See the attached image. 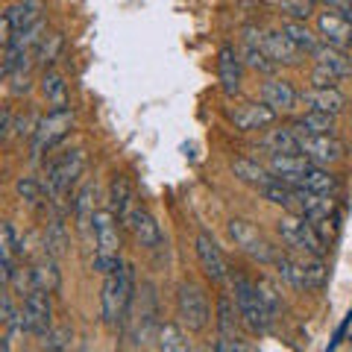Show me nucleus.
I'll return each mask as SVG.
<instances>
[{
  "mask_svg": "<svg viewBox=\"0 0 352 352\" xmlns=\"http://www.w3.org/2000/svg\"><path fill=\"white\" fill-rule=\"evenodd\" d=\"M296 138H300V153L302 156L311 164H320V168L335 164V162H340L346 156V144L340 138H335V135H305V132H296Z\"/></svg>",
  "mask_w": 352,
  "mask_h": 352,
  "instance_id": "9d476101",
  "label": "nucleus"
},
{
  "mask_svg": "<svg viewBox=\"0 0 352 352\" xmlns=\"http://www.w3.org/2000/svg\"><path fill=\"white\" fill-rule=\"evenodd\" d=\"M340 82V76L332 74L329 68H320V65H314V71H311V85L314 88H338Z\"/></svg>",
  "mask_w": 352,
  "mask_h": 352,
  "instance_id": "8fccbe9b",
  "label": "nucleus"
},
{
  "mask_svg": "<svg viewBox=\"0 0 352 352\" xmlns=\"http://www.w3.org/2000/svg\"><path fill=\"white\" fill-rule=\"evenodd\" d=\"M258 294H261V300H264V305L273 311V317L279 314V308H282V300H279V291H276V285H270L267 279H261L258 282Z\"/></svg>",
  "mask_w": 352,
  "mask_h": 352,
  "instance_id": "de8ad7c7",
  "label": "nucleus"
},
{
  "mask_svg": "<svg viewBox=\"0 0 352 352\" xmlns=\"http://www.w3.org/2000/svg\"><path fill=\"white\" fill-rule=\"evenodd\" d=\"M176 314H179L182 329L188 332H203L212 320V305H208V296L200 285L194 282H182L179 291H176Z\"/></svg>",
  "mask_w": 352,
  "mask_h": 352,
  "instance_id": "423d86ee",
  "label": "nucleus"
},
{
  "mask_svg": "<svg viewBox=\"0 0 352 352\" xmlns=\"http://www.w3.org/2000/svg\"><path fill=\"white\" fill-rule=\"evenodd\" d=\"M129 232H132V238H135L144 250H156V247H162V226L156 223V217H153L147 208H141V206H138L135 212H132Z\"/></svg>",
  "mask_w": 352,
  "mask_h": 352,
  "instance_id": "412c9836",
  "label": "nucleus"
},
{
  "mask_svg": "<svg viewBox=\"0 0 352 352\" xmlns=\"http://www.w3.org/2000/svg\"><path fill=\"white\" fill-rule=\"evenodd\" d=\"M314 0H279V9L294 21H308L314 15Z\"/></svg>",
  "mask_w": 352,
  "mask_h": 352,
  "instance_id": "37998d69",
  "label": "nucleus"
},
{
  "mask_svg": "<svg viewBox=\"0 0 352 352\" xmlns=\"http://www.w3.org/2000/svg\"><path fill=\"white\" fill-rule=\"evenodd\" d=\"M97 185L94 182H82L80 191L74 194L71 208H74V220H76V229L85 235L88 229H94V214H97Z\"/></svg>",
  "mask_w": 352,
  "mask_h": 352,
  "instance_id": "aec40b11",
  "label": "nucleus"
},
{
  "mask_svg": "<svg viewBox=\"0 0 352 352\" xmlns=\"http://www.w3.org/2000/svg\"><path fill=\"white\" fill-rule=\"evenodd\" d=\"M235 305H238V317L252 335H264L273 323V311L264 305L258 285H252L250 279L238 276L235 279Z\"/></svg>",
  "mask_w": 352,
  "mask_h": 352,
  "instance_id": "20e7f679",
  "label": "nucleus"
},
{
  "mask_svg": "<svg viewBox=\"0 0 352 352\" xmlns=\"http://www.w3.org/2000/svg\"><path fill=\"white\" fill-rule=\"evenodd\" d=\"M214 352H250L247 340H241L238 335H217Z\"/></svg>",
  "mask_w": 352,
  "mask_h": 352,
  "instance_id": "09e8293b",
  "label": "nucleus"
},
{
  "mask_svg": "<svg viewBox=\"0 0 352 352\" xmlns=\"http://www.w3.org/2000/svg\"><path fill=\"white\" fill-rule=\"evenodd\" d=\"M15 191L18 197L24 200L27 206H41V203H50V200H44L47 197V188H44V179H36V176H21V179L15 182Z\"/></svg>",
  "mask_w": 352,
  "mask_h": 352,
  "instance_id": "72a5a7b5",
  "label": "nucleus"
},
{
  "mask_svg": "<svg viewBox=\"0 0 352 352\" xmlns=\"http://www.w3.org/2000/svg\"><path fill=\"white\" fill-rule=\"evenodd\" d=\"M85 170V150H65L56 159H50L47 170H44V188H47V200L53 206H65L71 188Z\"/></svg>",
  "mask_w": 352,
  "mask_h": 352,
  "instance_id": "f03ea898",
  "label": "nucleus"
},
{
  "mask_svg": "<svg viewBox=\"0 0 352 352\" xmlns=\"http://www.w3.org/2000/svg\"><path fill=\"white\" fill-rule=\"evenodd\" d=\"M9 288H12V294H18L21 300H27V296L36 291V285H32V270L27 267H18L15 273H12V279H9Z\"/></svg>",
  "mask_w": 352,
  "mask_h": 352,
  "instance_id": "a18cd8bd",
  "label": "nucleus"
},
{
  "mask_svg": "<svg viewBox=\"0 0 352 352\" xmlns=\"http://www.w3.org/2000/svg\"><path fill=\"white\" fill-rule=\"evenodd\" d=\"M314 56V65H320V68H329L332 74H338L340 80L344 76H352V56L346 50H340V47H332V44H317V50L311 53Z\"/></svg>",
  "mask_w": 352,
  "mask_h": 352,
  "instance_id": "5701e85b",
  "label": "nucleus"
},
{
  "mask_svg": "<svg viewBox=\"0 0 352 352\" xmlns=\"http://www.w3.org/2000/svg\"><path fill=\"white\" fill-rule=\"evenodd\" d=\"M300 103L305 106V112H323V115H340L346 109V97L340 88H314L308 85L305 91H300Z\"/></svg>",
  "mask_w": 352,
  "mask_h": 352,
  "instance_id": "9b49d317",
  "label": "nucleus"
},
{
  "mask_svg": "<svg viewBox=\"0 0 352 352\" xmlns=\"http://www.w3.org/2000/svg\"><path fill=\"white\" fill-rule=\"evenodd\" d=\"M62 44H65L62 32H50V36H47V38H44V41L38 44V50H36V62H38V65H44V71H47L50 65L59 59V50H62Z\"/></svg>",
  "mask_w": 352,
  "mask_h": 352,
  "instance_id": "ea45409f",
  "label": "nucleus"
},
{
  "mask_svg": "<svg viewBox=\"0 0 352 352\" xmlns=\"http://www.w3.org/2000/svg\"><path fill=\"white\" fill-rule=\"evenodd\" d=\"M132 296H135V267L132 264H124L115 273H109L100 291V311H103V323L109 329L124 326Z\"/></svg>",
  "mask_w": 352,
  "mask_h": 352,
  "instance_id": "f257e3e1",
  "label": "nucleus"
},
{
  "mask_svg": "<svg viewBox=\"0 0 352 352\" xmlns=\"http://www.w3.org/2000/svg\"><path fill=\"white\" fill-rule=\"evenodd\" d=\"M41 0H18V3H12L3 12V18L9 21V27H12V32H24L30 30L32 24H38L41 21Z\"/></svg>",
  "mask_w": 352,
  "mask_h": 352,
  "instance_id": "b1692460",
  "label": "nucleus"
},
{
  "mask_svg": "<svg viewBox=\"0 0 352 352\" xmlns=\"http://www.w3.org/2000/svg\"><path fill=\"white\" fill-rule=\"evenodd\" d=\"M38 124H41V118L32 112H24V115H15V132L12 135L15 138H27V141H32V135H36V129H38Z\"/></svg>",
  "mask_w": 352,
  "mask_h": 352,
  "instance_id": "c03bdc74",
  "label": "nucleus"
},
{
  "mask_svg": "<svg viewBox=\"0 0 352 352\" xmlns=\"http://www.w3.org/2000/svg\"><path fill=\"white\" fill-rule=\"evenodd\" d=\"M32 91V80H30V71H15L9 74V94L12 97H24Z\"/></svg>",
  "mask_w": 352,
  "mask_h": 352,
  "instance_id": "49530a36",
  "label": "nucleus"
},
{
  "mask_svg": "<svg viewBox=\"0 0 352 352\" xmlns=\"http://www.w3.org/2000/svg\"><path fill=\"white\" fill-rule=\"evenodd\" d=\"M71 329L68 326H53L47 335H44V352H65L71 346Z\"/></svg>",
  "mask_w": 352,
  "mask_h": 352,
  "instance_id": "79ce46f5",
  "label": "nucleus"
},
{
  "mask_svg": "<svg viewBox=\"0 0 352 352\" xmlns=\"http://www.w3.org/2000/svg\"><path fill=\"white\" fill-rule=\"evenodd\" d=\"M314 3H326V0H314Z\"/></svg>",
  "mask_w": 352,
  "mask_h": 352,
  "instance_id": "4d7b16f0",
  "label": "nucleus"
},
{
  "mask_svg": "<svg viewBox=\"0 0 352 352\" xmlns=\"http://www.w3.org/2000/svg\"><path fill=\"white\" fill-rule=\"evenodd\" d=\"M159 352H194L185 340L182 326L176 323H162L159 326Z\"/></svg>",
  "mask_w": 352,
  "mask_h": 352,
  "instance_id": "473e14b6",
  "label": "nucleus"
},
{
  "mask_svg": "<svg viewBox=\"0 0 352 352\" xmlns=\"http://www.w3.org/2000/svg\"><path fill=\"white\" fill-rule=\"evenodd\" d=\"M241 59H244L247 68L258 71V74H273L279 68V65L264 53V47H256V44H244V47H241Z\"/></svg>",
  "mask_w": 352,
  "mask_h": 352,
  "instance_id": "e433bc0d",
  "label": "nucleus"
},
{
  "mask_svg": "<svg viewBox=\"0 0 352 352\" xmlns=\"http://www.w3.org/2000/svg\"><path fill=\"white\" fill-rule=\"evenodd\" d=\"M326 6L332 9V12H338L340 18L352 21V0H326Z\"/></svg>",
  "mask_w": 352,
  "mask_h": 352,
  "instance_id": "603ef678",
  "label": "nucleus"
},
{
  "mask_svg": "<svg viewBox=\"0 0 352 352\" xmlns=\"http://www.w3.org/2000/svg\"><path fill=\"white\" fill-rule=\"evenodd\" d=\"M282 32H285V36H288V38H291V41L296 44V47L302 50V53H314V50H317V44H320V41H317L314 32L308 30L305 21L285 18V21H282Z\"/></svg>",
  "mask_w": 352,
  "mask_h": 352,
  "instance_id": "c756f323",
  "label": "nucleus"
},
{
  "mask_svg": "<svg viewBox=\"0 0 352 352\" xmlns=\"http://www.w3.org/2000/svg\"><path fill=\"white\" fill-rule=\"evenodd\" d=\"M0 311H3V326H6V338H12V332H21V311L12 302V294H3L0 296Z\"/></svg>",
  "mask_w": 352,
  "mask_h": 352,
  "instance_id": "a19ab883",
  "label": "nucleus"
},
{
  "mask_svg": "<svg viewBox=\"0 0 352 352\" xmlns=\"http://www.w3.org/2000/svg\"><path fill=\"white\" fill-rule=\"evenodd\" d=\"M349 326H352V311H349V314L344 317V320H340V326L335 329V338H332V344H329V349H326V352H335V346L340 344V340H344V335H346V329H349Z\"/></svg>",
  "mask_w": 352,
  "mask_h": 352,
  "instance_id": "864d4df0",
  "label": "nucleus"
},
{
  "mask_svg": "<svg viewBox=\"0 0 352 352\" xmlns=\"http://www.w3.org/2000/svg\"><path fill=\"white\" fill-rule=\"evenodd\" d=\"M276 229H279V238H282L288 247L302 250V252H308V256H320V258H323L326 244L320 241V235L314 232L311 220H305V217H300V214H285V217H279Z\"/></svg>",
  "mask_w": 352,
  "mask_h": 352,
  "instance_id": "0eeeda50",
  "label": "nucleus"
},
{
  "mask_svg": "<svg viewBox=\"0 0 352 352\" xmlns=\"http://www.w3.org/2000/svg\"><path fill=\"white\" fill-rule=\"evenodd\" d=\"M261 144L270 150V156H273V153H291V156H294V153H300V138H296V132L291 126L270 129L267 135H264Z\"/></svg>",
  "mask_w": 352,
  "mask_h": 352,
  "instance_id": "7c9ffc66",
  "label": "nucleus"
},
{
  "mask_svg": "<svg viewBox=\"0 0 352 352\" xmlns=\"http://www.w3.org/2000/svg\"><path fill=\"white\" fill-rule=\"evenodd\" d=\"M302 276H305V288H311V291L323 288L326 279H329V270H326L323 258L320 256H308L302 261Z\"/></svg>",
  "mask_w": 352,
  "mask_h": 352,
  "instance_id": "4c0bfd02",
  "label": "nucleus"
},
{
  "mask_svg": "<svg viewBox=\"0 0 352 352\" xmlns=\"http://www.w3.org/2000/svg\"><path fill=\"white\" fill-rule=\"evenodd\" d=\"M261 197L273 206H282V208H294V200H296V188L282 179H273L261 188Z\"/></svg>",
  "mask_w": 352,
  "mask_h": 352,
  "instance_id": "f704fd0d",
  "label": "nucleus"
},
{
  "mask_svg": "<svg viewBox=\"0 0 352 352\" xmlns=\"http://www.w3.org/2000/svg\"><path fill=\"white\" fill-rule=\"evenodd\" d=\"M311 168V162H308L302 153H273L270 156V162H267V170L276 176V179H282V182H288V185H294L296 188V182H300V176Z\"/></svg>",
  "mask_w": 352,
  "mask_h": 352,
  "instance_id": "6ab92c4d",
  "label": "nucleus"
},
{
  "mask_svg": "<svg viewBox=\"0 0 352 352\" xmlns=\"http://www.w3.org/2000/svg\"><path fill=\"white\" fill-rule=\"evenodd\" d=\"M296 188L329 197V194H335V191H338V176H332L326 168H320V164H311V168H308V170L300 176Z\"/></svg>",
  "mask_w": 352,
  "mask_h": 352,
  "instance_id": "393cba45",
  "label": "nucleus"
},
{
  "mask_svg": "<svg viewBox=\"0 0 352 352\" xmlns=\"http://www.w3.org/2000/svg\"><path fill=\"white\" fill-rule=\"evenodd\" d=\"M229 118H232L235 129H241V132H256V129H264V126L276 124L279 112H276V109H270L267 103H244V106H238Z\"/></svg>",
  "mask_w": 352,
  "mask_h": 352,
  "instance_id": "2eb2a0df",
  "label": "nucleus"
},
{
  "mask_svg": "<svg viewBox=\"0 0 352 352\" xmlns=\"http://www.w3.org/2000/svg\"><path fill=\"white\" fill-rule=\"evenodd\" d=\"M261 103H267L276 112H294L296 103H300V94L288 80H279V76H270L267 82L261 85Z\"/></svg>",
  "mask_w": 352,
  "mask_h": 352,
  "instance_id": "a211bd4d",
  "label": "nucleus"
},
{
  "mask_svg": "<svg viewBox=\"0 0 352 352\" xmlns=\"http://www.w3.org/2000/svg\"><path fill=\"white\" fill-rule=\"evenodd\" d=\"M15 256H21V241L15 235V226L3 220V226H0V279H3V285H9L12 273L18 270Z\"/></svg>",
  "mask_w": 352,
  "mask_h": 352,
  "instance_id": "4be33fe9",
  "label": "nucleus"
},
{
  "mask_svg": "<svg viewBox=\"0 0 352 352\" xmlns=\"http://www.w3.org/2000/svg\"><path fill=\"white\" fill-rule=\"evenodd\" d=\"M241 74H244V59L241 53H235V47H220L217 53V76H220V88L223 94H238L241 91Z\"/></svg>",
  "mask_w": 352,
  "mask_h": 352,
  "instance_id": "dca6fc26",
  "label": "nucleus"
},
{
  "mask_svg": "<svg viewBox=\"0 0 352 352\" xmlns=\"http://www.w3.org/2000/svg\"><path fill=\"white\" fill-rule=\"evenodd\" d=\"M120 220L109 212V208H97L94 214V267L109 276V273H115L118 267H124V261H120V232H118Z\"/></svg>",
  "mask_w": 352,
  "mask_h": 352,
  "instance_id": "7ed1b4c3",
  "label": "nucleus"
},
{
  "mask_svg": "<svg viewBox=\"0 0 352 352\" xmlns=\"http://www.w3.org/2000/svg\"><path fill=\"white\" fill-rule=\"evenodd\" d=\"M3 352H12V338H3Z\"/></svg>",
  "mask_w": 352,
  "mask_h": 352,
  "instance_id": "5fc2aeb1",
  "label": "nucleus"
},
{
  "mask_svg": "<svg viewBox=\"0 0 352 352\" xmlns=\"http://www.w3.org/2000/svg\"><path fill=\"white\" fill-rule=\"evenodd\" d=\"M15 132V112H12V106H3V118H0V138H9Z\"/></svg>",
  "mask_w": 352,
  "mask_h": 352,
  "instance_id": "3c124183",
  "label": "nucleus"
},
{
  "mask_svg": "<svg viewBox=\"0 0 352 352\" xmlns=\"http://www.w3.org/2000/svg\"><path fill=\"white\" fill-rule=\"evenodd\" d=\"M264 53L276 62V65H291V68H296V65L302 62V50L296 47V44L285 36L282 30H270L264 32V41H261Z\"/></svg>",
  "mask_w": 352,
  "mask_h": 352,
  "instance_id": "f3484780",
  "label": "nucleus"
},
{
  "mask_svg": "<svg viewBox=\"0 0 352 352\" xmlns=\"http://www.w3.org/2000/svg\"><path fill=\"white\" fill-rule=\"evenodd\" d=\"M41 94L44 100H47L53 109H65L68 106V82H65V76L56 71V68H47L41 76Z\"/></svg>",
  "mask_w": 352,
  "mask_h": 352,
  "instance_id": "bb28decb",
  "label": "nucleus"
},
{
  "mask_svg": "<svg viewBox=\"0 0 352 352\" xmlns=\"http://www.w3.org/2000/svg\"><path fill=\"white\" fill-rule=\"evenodd\" d=\"M74 129V109L65 106V109H50L47 115L41 118V124L36 129V135L30 141V159L36 162L41 159L44 153H50L59 141L68 138V132Z\"/></svg>",
  "mask_w": 352,
  "mask_h": 352,
  "instance_id": "39448f33",
  "label": "nucleus"
},
{
  "mask_svg": "<svg viewBox=\"0 0 352 352\" xmlns=\"http://www.w3.org/2000/svg\"><path fill=\"white\" fill-rule=\"evenodd\" d=\"M53 329V305L47 291H32L21 305V332L44 338Z\"/></svg>",
  "mask_w": 352,
  "mask_h": 352,
  "instance_id": "6e6552de",
  "label": "nucleus"
},
{
  "mask_svg": "<svg viewBox=\"0 0 352 352\" xmlns=\"http://www.w3.org/2000/svg\"><path fill=\"white\" fill-rule=\"evenodd\" d=\"M194 352H214V349H194Z\"/></svg>",
  "mask_w": 352,
  "mask_h": 352,
  "instance_id": "6e6d98bb",
  "label": "nucleus"
},
{
  "mask_svg": "<svg viewBox=\"0 0 352 352\" xmlns=\"http://www.w3.org/2000/svg\"><path fill=\"white\" fill-rule=\"evenodd\" d=\"M229 238L235 241V244L247 252V256H252L256 261H261V264H267V261H273L276 258V247H270V241L264 238L261 232H258V226H252L250 220H241V217H232L229 220Z\"/></svg>",
  "mask_w": 352,
  "mask_h": 352,
  "instance_id": "1a4fd4ad",
  "label": "nucleus"
},
{
  "mask_svg": "<svg viewBox=\"0 0 352 352\" xmlns=\"http://www.w3.org/2000/svg\"><path fill=\"white\" fill-rule=\"evenodd\" d=\"M273 264H276V273L282 276V282H288L291 288L302 291L305 288V276H302V261L291 258L288 252H276V258H273Z\"/></svg>",
  "mask_w": 352,
  "mask_h": 352,
  "instance_id": "2f4dec72",
  "label": "nucleus"
},
{
  "mask_svg": "<svg viewBox=\"0 0 352 352\" xmlns=\"http://www.w3.org/2000/svg\"><path fill=\"white\" fill-rule=\"evenodd\" d=\"M238 305L229 296L217 300V335H235V323H238Z\"/></svg>",
  "mask_w": 352,
  "mask_h": 352,
  "instance_id": "58836bf2",
  "label": "nucleus"
},
{
  "mask_svg": "<svg viewBox=\"0 0 352 352\" xmlns=\"http://www.w3.org/2000/svg\"><path fill=\"white\" fill-rule=\"evenodd\" d=\"M232 173L238 176L241 182H247V185H252V188H258V191H261L267 182L276 179V176H273L267 168H264V164H258L256 159H235V162H232Z\"/></svg>",
  "mask_w": 352,
  "mask_h": 352,
  "instance_id": "cd10ccee",
  "label": "nucleus"
},
{
  "mask_svg": "<svg viewBox=\"0 0 352 352\" xmlns=\"http://www.w3.org/2000/svg\"><path fill=\"white\" fill-rule=\"evenodd\" d=\"M317 36L326 44H332V47L349 50L352 47V21L340 18L332 9H326V12L317 15Z\"/></svg>",
  "mask_w": 352,
  "mask_h": 352,
  "instance_id": "4468645a",
  "label": "nucleus"
},
{
  "mask_svg": "<svg viewBox=\"0 0 352 352\" xmlns=\"http://www.w3.org/2000/svg\"><path fill=\"white\" fill-rule=\"evenodd\" d=\"M65 247H68V232H65V223H62V220H50L47 232H44V256L59 258L65 252Z\"/></svg>",
  "mask_w": 352,
  "mask_h": 352,
  "instance_id": "c9c22d12",
  "label": "nucleus"
},
{
  "mask_svg": "<svg viewBox=\"0 0 352 352\" xmlns=\"http://www.w3.org/2000/svg\"><path fill=\"white\" fill-rule=\"evenodd\" d=\"M135 188H132V182L126 179L124 173H118L112 185H109V212H112L120 226L129 229V220H132V212H135Z\"/></svg>",
  "mask_w": 352,
  "mask_h": 352,
  "instance_id": "ddd939ff",
  "label": "nucleus"
},
{
  "mask_svg": "<svg viewBox=\"0 0 352 352\" xmlns=\"http://www.w3.org/2000/svg\"><path fill=\"white\" fill-rule=\"evenodd\" d=\"M30 270H32V285H36L38 291H47V294H56V291H59V285H62V273H59L56 258L44 256L41 261L32 264Z\"/></svg>",
  "mask_w": 352,
  "mask_h": 352,
  "instance_id": "a878e982",
  "label": "nucleus"
},
{
  "mask_svg": "<svg viewBox=\"0 0 352 352\" xmlns=\"http://www.w3.org/2000/svg\"><path fill=\"white\" fill-rule=\"evenodd\" d=\"M194 247H197V258H200V267L206 276L214 285L226 282V258H223V252H220V247L214 244V238L208 232H200L194 241Z\"/></svg>",
  "mask_w": 352,
  "mask_h": 352,
  "instance_id": "f8f14e48",
  "label": "nucleus"
},
{
  "mask_svg": "<svg viewBox=\"0 0 352 352\" xmlns=\"http://www.w3.org/2000/svg\"><path fill=\"white\" fill-rule=\"evenodd\" d=\"M291 126L296 132H305V135H335V118L323 115V112H305L302 118H296Z\"/></svg>",
  "mask_w": 352,
  "mask_h": 352,
  "instance_id": "c85d7f7f",
  "label": "nucleus"
}]
</instances>
